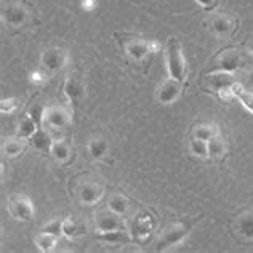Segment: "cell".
<instances>
[{
    "mask_svg": "<svg viewBox=\"0 0 253 253\" xmlns=\"http://www.w3.org/2000/svg\"><path fill=\"white\" fill-rule=\"evenodd\" d=\"M114 37L117 39L119 45H121L122 51L125 53V56L133 61L135 64L148 66L149 56L152 55L149 42L144 41L143 37L135 36V34H122V32H116Z\"/></svg>",
    "mask_w": 253,
    "mask_h": 253,
    "instance_id": "1",
    "label": "cell"
},
{
    "mask_svg": "<svg viewBox=\"0 0 253 253\" xmlns=\"http://www.w3.org/2000/svg\"><path fill=\"white\" fill-rule=\"evenodd\" d=\"M247 64H249V58L242 48L228 46V48L218 51L216 55L213 56L207 72L223 71V72H231V74H234L236 71L245 68Z\"/></svg>",
    "mask_w": 253,
    "mask_h": 253,
    "instance_id": "2",
    "label": "cell"
},
{
    "mask_svg": "<svg viewBox=\"0 0 253 253\" xmlns=\"http://www.w3.org/2000/svg\"><path fill=\"white\" fill-rule=\"evenodd\" d=\"M199 218L191 219V221H176V223H170L167 228H165L161 236H159L157 242H156V252H165L175 245L181 244L186 237L189 236V232L192 229V226L197 221Z\"/></svg>",
    "mask_w": 253,
    "mask_h": 253,
    "instance_id": "3",
    "label": "cell"
},
{
    "mask_svg": "<svg viewBox=\"0 0 253 253\" xmlns=\"http://www.w3.org/2000/svg\"><path fill=\"white\" fill-rule=\"evenodd\" d=\"M201 84L204 86V90H207L210 93H215L224 101H231L234 99L232 96V85L236 84V77L231 74V72H223V71H216V72H207L205 76H202Z\"/></svg>",
    "mask_w": 253,
    "mask_h": 253,
    "instance_id": "4",
    "label": "cell"
},
{
    "mask_svg": "<svg viewBox=\"0 0 253 253\" xmlns=\"http://www.w3.org/2000/svg\"><path fill=\"white\" fill-rule=\"evenodd\" d=\"M205 26L213 36L219 39H229L237 32L239 21L237 18L228 11H215L205 19Z\"/></svg>",
    "mask_w": 253,
    "mask_h": 253,
    "instance_id": "5",
    "label": "cell"
},
{
    "mask_svg": "<svg viewBox=\"0 0 253 253\" xmlns=\"http://www.w3.org/2000/svg\"><path fill=\"white\" fill-rule=\"evenodd\" d=\"M34 15L32 6L26 2H11L6 3L2 10V21L5 26L13 29H21L31 23V18Z\"/></svg>",
    "mask_w": 253,
    "mask_h": 253,
    "instance_id": "6",
    "label": "cell"
},
{
    "mask_svg": "<svg viewBox=\"0 0 253 253\" xmlns=\"http://www.w3.org/2000/svg\"><path fill=\"white\" fill-rule=\"evenodd\" d=\"M167 69H169V76L171 79L184 82L188 66H186L181 43L173 36L169 37V41H167Z\"/></svg>",
    "mask_w": 253,
    "mask_h": 253,
    "instance_id": "7",
    "label": "cell"
},
{
    "mask_svg": "<svg viewBox=\"0 0 253 253\" xmlns=\"http://www.w3.org/2000/svg\"><path fill=\"white\" fill-rule=\"evenodd\" d=\"M74 196L77 197V201L82 205L91 207L96 205L104 196V186L93 178H84L81 181H77L74 186Z\"/></svg>",
    "mask_w": 253,
    "mask_h": 253,
    "instance_id": "8",
    "label": "cell"
},
{
    "mask_svg": "<svg viewBox=\"0 0 253 253\" xmlns=\"http://www.w3.org/2000/svg\"><path fill=\"white\" fill-rule=\"evenodd\" d=\"M72 111L64 108L59 104H51L45 106L43 109V117H42V125L48 131H56L66 128L72 122Z\"/></svg>",
    "mask_w": 253,
    "mask_h": 253,
    "instance_id": "9",
    "label": "cell"
},
{
    "mask_svg": "<svg viewBox=\"0 0 253 253\" xmlns=\"http://www.w3.org/2000/svg\"><path fill=\"white\" fill-rule=\"evenodd\" d=\"M130 228V237L138 244H146L152 236L156 229V219L152 218L149 213H141V215L135 216L128 224Z\"/></svg>",
    "mask_w": 253,
    "mask_h": 253,
    "instance_id": "10",
    "label": "cell"
},
{
    "mask_svg": "<svg viewBox=\"0 0 253 253\" xmlns=\"http://www.w3.org/2000/svg\"><path fill=\"white\" fill-rule=\"evenodd\" d=\"M8 213L18 221H29L34 216V204L26 194H11L8 197Z\"/></svg>",
    "mask_w": 253,
    "mask_h": 253,
    "instance_id": "11",
    "label": "cell"
},
{
    "mask_svg": "<svg viewBox=\"0 0 253 253\" xmlns=\"http://www.w3.org/2000/svg\"><path fill=\"white\" fill-rule=\"evenodd\" d=\"M63 91H64V95L69 101L72 114H76L77 108L84 103V99H85V84H84V81L77 76H72V74L68 76L64 81V85H63Z\"/></svg>",
    "mask_w": 253,
    "mask_h": 253,
    "instance_id": "12",
    "label": "cell"
},
{
    "mask_svg": "<svg viewBox=\"0 0 253 253\" xmlns=\"http://www.w3.org/2000/svg\"><path fill=\"white\" fill-rule=\"evenodd\" d=\"M69 61V53L61 46H50L42 53L41 63L45 71H48L50 74L59 72Z\"/></svg>",
    "mask_w": 253,
    "mask_h": 253,
    "instance_id": "13",
    "label": "cell"
},
{
    "mask_svg": "<svg viewBox=\"0 0 253 253\" xmlns=\"http://www.w3.org/2000/svg\"><path fill=\"white\" fill-rule=\"evenodd\" d=\"M95 226H96V232H111V231L125 229V224L121 219V215H117L109 207L98 210L95 213Z\"/></svg>",
    "mask_w": 253,
    "mask_h": 253,
    "instance_id": "14",
    "label": "cell"
},
{
    "mask_svg": "<svg viewBox=\"0 0 253 253\" xmlns=\"http://www.w3.org/2000/svg\"><path fill=\"white\" fill-rule=\"evenodd\" d=\"M183 84L181 81H176V79L169 77L167 81H164L157 88V101L161 104H171L175 103L176 99L181 95L183 90Z\"/></svg>",
    "mask_w": 253,
    "mask_h": 253,
    "instance_id": "15",
    "label": "cell"
},
{
    "mask_svg": "<svg viewBox=\"0 0 253 253\" xmlns=\"http://www.w3.org/2000/svg\"><path fill=\"white\" fill-rule=\"evenodd\" d=\"M50 156L55 159L59 165H68L71 164L72 159H74V152H72V148L68 141H64V139H53Z\"/></svg>",
    "mask_w": 253,
    "mask_h": 253,
    "instance_id": "16",
    "label": "cell"
},
{
    "mask_svg": "<svg viewBox=\"0 0 253 253\" xmlns=\"http://www.w3.org/2000/svg\"><path fill=\"white\" fill-rule=\"evenodd\" d=\"M234 231L242 241H253V210H245L236 218Z\"/></svg>",
    "mask_w": 253,
    "mask_h": 253,
    "instance_id": "17",
    "label": "cell"
},
{
    "mask_svg": "<svg viewBox=\"0 0 253 253\" xmlns=\"http://www.w3.org/2000/svg\"><path fill=\"white\" fill-rule=\"evenodd\" d=\"M29 144L36 151L42 152V154H50V149H51V144H53V138L50 135V131L42 125V126H39L37 131L29 138Z\"/></svg>",
    "mask_w": 253,
    "mask_h": 253,
    "instance_id": "18",
    "label": "cell"
},
{
    "mask_svg": "<svg viewBox=\"0 0 253 253\" xmlns=\"http://www.w3.org/2000/svg\"><path fill=\"white\" fill-rule=\"evenodd\" d=\"M28 144H29L28 139H24L21 136H18V135L16 136H10V138H6L3 141L2 152H3L5 157L15 159V157L23 154V152L26 151V148H28Z\"/></svg>",
    "mask_w": 253,
    "mask_h": 253,
    "instance_id": "19",
    "label": "cell"
},
{
    "mask_svg": "<svg viewBox=\"0 0 253 253\" xmlns=\"http://www.w3.org/2000/svg\"><path fill=\"white\" fill-rule=\"evenodd\" d=\"M86 149H88V154L93 161H99L103 159L106 154L109 152V143L108 139L101 135H95L88 139V144H86Z\"/></svg>",
    "mask_w": 253,
    "mask_h": 253,
    "instance_id": "20",
    "label": "cell"
},
{
    "mask_svg": "<svg viewBox=\"0 0 253 253\" xmlns=\"http://www.w3.org/2000/svg\"><path fill=\"white\" fill-rule=\"evenodd\" d=\"M226 156H228V144L219 133L209 141V159L215 162H221Z\"/></svg>",
    "mask_w": 253,
    "mask_h": 253,
    "instance_id": "21",
    "label": "cell"
},
{
    "mask_svg": "<svg viewBox=\"0 0 253 253\" xmlns=\"http://www.w3.org/2000/svg\"><path fill=\"white\" fill-rule=\"evenodd\" d=\"M86 234V224L77 218H66L63 219V236L68 239H76L79 236Z\"/></svg>",
    "mask_w": 253,
    "mask_h": 253,
    "instance_id": "22",
    "label": "cell"
},
{
    "mask_svg": "<svg viewBox=\"0 0 253 253\" xmlns=\"http://www.w3.org/2000/svg\"><path fill=\"white\" fill-rule=\"evenodd\" d=\"M39 126H42V125H39L34 121V117H32L29 112H28V114H24L21 117V121H19V124H18V133H16V135L24 138V139H28V141H29V138L37 131Z\"/></svg>",
    "mask_w": 253,
    "mask_h": 253,
    "instance_id": "23",
    "label": "cell"
},
{
    "mask_svg": "<svg viewBox=\"0 0 253 253\" xmlns=\"http://www.w3.org/2000/svg\"><path fill=\"white\" fill-rule=\"evenodd\" d=\"M58 236L55 234H50V232H43L41 231L39 234L34 237V244L37 245V249L43 252V253H48V252H53L56 249L58 245Z\"/></svg>",
    "mask_w": 253,
    "mask_h": 253,
    "instance_id": "24",
    "label": "cell"
},
{
    "mask_svg": "<svg viewBox=\"0 0 253 253\" xmlns=\"http://www.w3.org/2000/svg\"><path fill=\"white\" fill-rule=\"evenodd\" d=\"M108 207L112 211H116L117 215L125 216L130 210V202H128V199H126V196L121 194V192H114V194H111L109 197Z\"/></svg>",
    "mask_w": 253,
    "mask_h": 253,
    "instance_id": "25",
    "label": "cell"
},
{
    "mask_svg": "<svg viewBox=\"0 0 253 253\" xmlns=\"http://www.w3.org/2000/svg\"><path fill=\"white\" fill-rule=\"evenodd\" d=\"M219 128L216 124H199L192 128V138L204 139V141H210L211 138L219 135Z\"/></svg>",
    "mask_w": 253,
    "mask_h": 253,
    "instance_id": "26",
    "label": "cell"
},
{
    "mask_svg": "<svg viewBox=\"0 0 253 253\" xmlns=\"http://www.w3.org/2000/svg\"><path fill=\"white\" fill-rule=\"evenodd\" d=\"M232 96H234L236 99H239V101L242 103V106L247 111H250L252 114H253V93L249 91V90H245L244 86L236 82L234 85H232Z\"/></svg>",
    "mask_w": 253,
    "mask_h": 253,
    "instance_id": "27",
    "label": "cell"
},
{
    "mask_svg": "<svg viewBox=\"0 0 253 253\" xmlns=\"http://www.w3.org/2000/svg\"><path fill=\"white\" fill-rule=\"evenodd\" d=\"M189 149L192 156L199 159H209V141H204V139L199 138H191Z\"/></svg>",
    "mask_w": 253,
    "mask_h": 253,
    "instance_id": "28",
    "label": "cell"
},
{
    "mask_svg": "<svg viewBox=\"0 0 253 253\" xmlns=\"http://www.w3.org/2000/svg\"><path fill=\"white\" fill-rule=\"evenodd\" d=\"M98 237L101 239V241L109 242V244H122V242H126L130 239L125 234V229L111 231V232H98Z\"/></svg>",
    "mask_w": 253,
    "mask_h": 253,
    "instance_id": "29",
    "label": "cell"
},
{
    "mask_svg": "<svg viewBox=\"0 0 253 253\" xmlns=\"http://www.w3.org/2000/svg\"><path fill=\"white\" fill-rule=\"evenodd\" d=\"M43 232H50V234H55V236H61L63 234V219H53L48 224H45L42 228Z\"/></svg>",
    "mask_w": 253,
    "mask_h": 253,
    "instance_id": "30",
    "label": "cell"
},
{
    "mask_svg": "<svg viewBox=\"0 0 253 253\" xmlns=\"http://www.w3.org/2000/svg\"><path fill=\"white\" fill-rule=\"evenodd\" d=\"M16 108H18L16 98H8V99H2V101H0V111H2V114H11Z\"/></svg>",
    "mask_w": 253,
    "mask_h": 253,
    "instance_id": "31",
    "label": "cell"
},
{
    "mask_svg": "<svg viewBox=\"0 0 253 253\" xmlns=\"http://www.w3.org/2000/svg\"><path fill=\"white\" fill-rule=\"evenodd\" d=\"M196 2L201 5L205 11H211L218 6V0H196Z\"/></svg>",
    "mask_w": 253,
    "mask_h": 253,
    "instance_id": "32",
    "label": "cell"
},
{
    "mask_svg": "<svg viewBox=\"0 0 253 253\" xmlns=\"http://www.w3.org/2000/svg\"><path fill=\"white\" fill-rule=\"evenodd\" d=\"M81 6H82V10L90 13V11H93L98 6V2H96V0H82Z\"/></svg>",
    "mask_w": 253,
    "mask_h": 253,
    "instance_id": "33",
    "label": "cell"
},
{
    "mask_svg": "<svg viewBox=\"0 0 253 253\" xmlns=\"http://www.w3.org/2000/svg\"><path fill=\"white\" fill-rule=\"evenodd\" d=\"M45 81V74H42V72H32L31 74V82H34V84H39V82H43Z\"/></svg>",
    "mask_w": 253,
    "mask_h": 253,
    "instance_id": "34",
    "label": "cell"
},
{
    "mask_svg": "<svg viewBox=\"0 0 253 253\" xmlns=\"http://www.w3.org/2000/svg\"><path fill=\"white\" fill-rule=\"evenodd\" d=\"M249 53H250V55L253 56V41H252V42L249 43Z\"/></svg>",
    "mask_w": 253,
    "mask_h": 253,
    "instance_id": "35",
    "label": "cell"
},
{
    "mask_svg": "<svg viewBox=\"0 0 253 253\" xmlns=\"http://www.w3.org/2000/svg\"><path fill=\"white\" fill-rule=\"evenodd\" d=\"M249 82H250V85L253 86V71L249 74Z\"/></svg>",
    "mask_w": 253,
    "mask_h": 253,
    "instance_id": "36",
    "label": "cell"
}]
</instances>
